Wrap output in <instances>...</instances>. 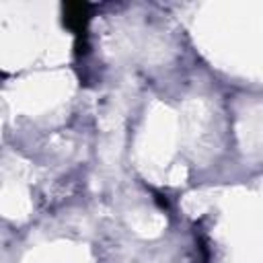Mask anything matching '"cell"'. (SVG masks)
<instances>
[{
    "label": "cell",
    "instance_id": "1",
    "mask_svg": "<svg viewBox=\"0 0 263 263\" xmlns=\"http://www.w3.org/2000/svg\"><path fill=\"white\" fill-rule=\"evenodd\" d=\"M90 4L86 2H66L64 4V25L76 35V51L82 53L86 47V25H88Z\"/></svg>",
    "mask_w": 263,
    "mask_h": 263
}]
</instances>
